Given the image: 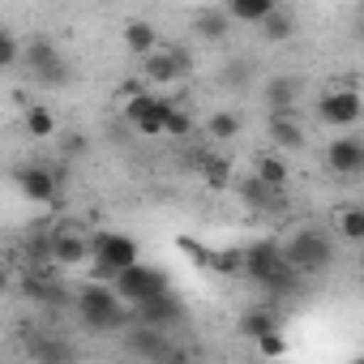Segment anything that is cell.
Masks as SVG:
<instances>
[{
    "label": "cell",
    "mask_w": 364,
    "mask_h": 364,
    "mask_svg": "<svg viewBox=\"0 0 364 364\" xmlns=\"http://www.w3.org/2000/svg\"><path fill=\"white\" fill-rule=\"evenodd\" d=\"M240 274H249L262 291H270L274 300L279 296H291L296 291V283H300V274L287 266V257H283V245H274V240H257V245H249L245 249V270Z\"/></svg>",
    "instance_id": "obj_1"
},
{
    "label": "cell",
    "mask_w": 364,
    "mask_h": 364,
    "mask_svg": "<svg viewBox=\"0 0 364 364\" xmlns=\"http://www.w3.org/2000/svg\"><path fill=\"white\" fill-rule=\"evenodd\" d=\"M77 317H82L95 334L133 326V309H129V304L116 296V287H107V283H86V287L77 291Z\"/></svg>",
    "instance_id": "obj_2"
},
{
    "label": "cell",
    "mask_w": 364,
    "mask_h": 364,
    "mask_svg": "<svg viewBox=\"0 0 364 364\" xmlns=\"http://www.w3.org/2000/svg\"><path fill=\"white\" fill-rule=\"evenodd\" d=\"M283 257H287V266H291L300 279H317V274H326V270L334 266V245H330L326 232L304 228V232H296V236L283 245Z\"/></svg>",
    "instance_id": "obj_3"
},
{
    "label": "cell",
    "mask_w": 364,
    "mask_h": 364,
    "mask_svg": "<svg viewBox=\"0 0 364 364\" xmlns=\"http://www.w3.org/2000/svg\"><path fill=\"white\" fill-rule=\"evenodd\" d=\"M86 257L95 262L99 274L112 279L116 270H124L129 262H137L141 249H137V240L124 236V232H95V236H86Z\"/></svg>",
    "instance_id": "obj_4"
},
{
    "label": "cell",
    "mask_w": 364,
    "mask_h": 364,
    "mask_svg": "<svg viewBox=\"0 0 364 364\" xmlns=\"http://www.w3.org/2000/svg\"><path fill=\"white\" fill-rule=\"evenodd\" d=\"M112 287H116V296L133 309V304H141V300H150V296L167 291V274H163V270H154V266H146V262L137 257V262H129L124 270H116V274H112Z\"/></svg>",
    "instance_id": "obj_5"
},
{
    "label": "cell",
    "mask_w": 364,
    "mask_h": 364,
    "mask_svg": "<svg viewBox=\"0 0 364 364\" xmlns=\"http://www.w3.org/2000/svg\"><path fill=\"white\" fill-rule=\"evenodd\" d=\"M167 112H171V99L167 95H154V90H137V95L124 99V120L141 137H159L163 124H167Z\"/></svg>",
    "instance_id": "obj_6"
},
{
    "label": "cell",
    "mask_w": 364,
    "mask_h": 364,
    "mask_svg": "<svg viewBox=\"0 0 364 364\" xmlns=\"http://www.w3.org/2000/svg\"><path fill=\"white\" fill-rule=\"evenodd\" d=\"M22 65H26V69L35 73V82H43V86H60V82L69 77L65 56H60L56 43H48V39L26 43V48H22Z\"/></svg>",
    "instance_id": "obj_7"
},
{
    "label": "cell",
    "mask_w": 364,
    "mask_h": 364,
    "mask_svg": "<svg viewBox=\"0 0 364 364\" xmlns=\"http://www.w3.org/2000/svg\"><path fill=\"white\" fill-rule=\"evenodd\" d=\"M189 73V56L176 48H154L150 56H141V82L146 86H171Z\"/></svg>",
    "instance_id": "obj_8"
},
{
    "label": "cell",
    "mask_w": 364,
    "mask_h": 364,
    "mask_svg": "<svg viewBox=\"0 0 364 364\" xmlns=\"http://www.w3.org/2000/svg\"><path fill=\"white\" fill-rule=\"evenodd\" d=\"M133 326H137V330L124 334V351H129V355H141V360H180V351L171 347L167 330L146 326V321H133Z\"/></svg>",
    "instance_id": "obj_9"
},
{
    "label": "cell",
    "mask_w": 364,
    "mask_h": 364,
    "mask_svg": "<svg viewBox=\"0 0 364 364\" xmlns=\"http://www.w3.org/2000/svg\"><path fill=\"white\" fill-rule=\"evenodd\" d=\"M317 116H321L326 124H334V129H355L360 116H364V103H360L355 90H343V86H338V90H326V95H321Z\"/></svg>",
    "instance_id": "obj_10"
},
{
    "label": "cell",
    "mask_w": 364,
    "mask_h": 364,
    "mask_svg": "<svg viewBox=\"0 0 364 364\" xmlns=\"http://www.w3.org/2000/svg\"><path fill=\"white\" fill-rule=\"evenodd\" d=\"M133 321H146V326L171 330V326L185 321V304H180V300L171 296V287H167V291H159V296H150V300L133 304Z\"/></svg>",
    "instance_id": "obj_11"
},
{
    "label": "cell",
    "mask_w": 364,
    "mask_h": 364,
    "mask_svg": "<svg viewBox=\"0 0 364 364\" xmlns=\"http://www.w3.org/2000/svg\"><path fill=\"white\" fill-rule=\"evenodd\" d=\"M18 189H22L26 202H56V193H60V176H56L52 167H43V163H31V167L18 171Z\"/></svg>",
    "instance_id": "obj_12"
},
{
    "label": "cell",
    "mask_w": 364,
    "mask_h": 364,
    "mask_svg": "<svg viewBox=\"0 0 364 364\" xmlns=\"http://www.w3.org/2000/svg\"><path fill=\"white\" fill-rule=\"evenodd\" d=\"M326 167H330L334 176H347V180L360 176V171H364V141L351 137V133H347V137H334L330 150H326Z\"/></svg>",
    "instance_id": "obj_13"
},
{
    "label": "cell",
    "mask_w": 364,
    "mask_h": 364,
    "mask_svg": "<svg viewBox=\"0 0 364 364\" xmlns=\"http://www.w3.org/2000/svg\"><path fill=\"white\" fill-rule=\"evenodd\" d=\"M48 262H56V266H82V262H86V236H77L73 228L52 232V240H48Z\"/></svg>",
    "instance_id": "obj_14"
},
{
    "label": "cell",
    "mask_w": 364,
    "mask_h": 364,
    "mask_svg": "<svg viewBox=\"0 0 364 364\" xmlns=\"http://www.w3.org/2000/svg\"><path fill=\"white\" fill-rule=\"evenodd\" d=\"M120 39H124V52H129V56H137V60H141V56H150V52L159 48V31H154L146 18H129V22H124V31H120Z\"/></svg>",
    "instance_id": "obj_15"
},
{
    "label": "cell",
    "mask_w": 364,
    "mask_h": 364,
    "mask_svg": "<svg viewBox=\"0 0 364 364\" xmlns=\"http://www.w3.org/2000/svg\"><path fill=\"white\" fill-rule=\"evenodd\" d=\"M270 141H274L279 150H300V146H304V129H300V120H296V107L270 112Z\"/></svg>",
    "instance_id": "obj_16"
},
{
    "label": "cell",
    "mask_w": 364,
    "mask_h": 364,
    "mask_svg": "<svg viewBox=\"0 0 364 364\" xmlns=\"http://www.w3.org/2000/svg\"><path fill=\"white\" fill-rule=\"evenodd\" d=\"M193 35L206 39V43H223V39L232 35L228 9H198V14H193Z\"/></svg>",
    "instance_id": "obj_17"
},
{
    "label": "cell",
    "mask_w": 364,
    "mask_h": 364,
    "mask_svg": "<svg viewBox=\"0 0 364 364\" xmlns=\"http://www.w3.org/2000/svg\"><path fill=\"white\" fill-rule=\"evenodd\" d=\"M262 95H266L270 112H287V107H296V103H300V77L279 73V77H270V82L262 86Z\"/></svg>",
    "instance_id": "obj_18"
},
{
    "label": "cell",
    "mask_w": 364,
    "mask_h": 364,
    "mask_svg": "<svg viewBox=\"0 0 364 364\" xmlns=\"http://www.w3.org/2000/svg\"><path fill=\"white\" fill-rule=\"evenodd\" d=\"M257 35L266 39V43H287V39H296V14H287V9H270L262 22H257Z\"/></svg>",
    "instance_id": "obj_19"
},
{
    "label": "cell",
    "mask_w": 364,
    "mask_h": 364,
    "mask_svg": "<svg viewBox=\"0 0 364 364\" xmlns=\"http://www.w3.org/2000/svg\"><path fill=\"white\" fill-rule=\"evenodd\" d=\"M236 330H240L245 338H253V343H257L262 334L279 330V317H274V309H270V304H253V309H245V313H240Z\"/></svg>",
    "instance_id": "obj_20"
},
{
    "label": "cell",
    "mask_w": 364,
    "mask_h": 364,
    "mask_svg": "<svg viewBox=\"0 0 364 364\" xmlns=\"http://www.w3.org/2000/svg\"><path fill=\"white\" fill-rule=\"evenodd\" d=\"M22 124H26V133L31 137H52L56 133V112L48 107V103H26V112H22Z\"/></svg>",
    "instance_id": "obj_21"
},
{
    "label": "cell",
    "mask_w": 364,
    "mask_h": 364,
    "mask_svg": "<svg viewBox=\"0 0 364 364\" xmlns=\"http://www.w3.org/2000/svg\"><path fill=\"white\" fill-rule=\"evenodd\" d=\"M274 5H279V0H228L223 9H228V18H232V22L257 26V22H262V18H266V14H270Z\"/></svg>",
    "instance_id": "obj_22"
},
{
    "label": "cell",
    "mask_w": 364,
    "mask_h": 364,
    "mask_svg": "<svg viewBox=\"0 0 364 364\" xmlns=\"http://www.w3.org/2000/svg\"><path fill=\"white\" fill-rule=\"evenodd\" d=\"M240 198H245V206L266 210V206H274V202H279V189H274V185H266V180H257V176H249L245 185H240Z\"/></svg>",
    "instance_id": "obj_23"
},
{
    "label": "cell",
    "mask_w": 364,
    "mask_h": 364,
    "mask_svg": "<svg viewBox=\"0 0 364 364\" xmlns=\"http://www.w3.org/2000/svg\"><path fill=\"white\" fill-rule=\"evenodd\" d=\"M334 228H338V236H343V240L360 245V240H364V210H360V206H347V210H338Z\"/></svg>",
    "instance_id": "obj_24"
},
{
    "label": "cell",
    "mask_w": 364,
    "mask_h": 364,
    "mask_svg": "<svg viewBox=\"0 0 364 364\" xmlns=\"http://www.w3.org/2000/svg\"><path fill=\"white\" fill-rule=\"evenodd\" d=\"M253 176L266 180V185H274V189H283V185H287V163L274 159V154H262V159L253 163Z\"/></svg>",
    "instance_id": "obj_25"
},
{
    "label": "cell",
    "mask_w": 364,
    "mask_h": 364,
    "mask_svg": "<svg viewBox=\"0 0 364 364\" xmlns=\"http://www.w3.org/2000/svg\"><path fill=\"white\" fill-rule=\"evenodd\" d=\"M198 171L206 176V185H210V189H223V185H228V180H232V163H228L223 154H206Z\"/></svg>",
    "instance_id": "obj_26"
},
{
    "label": "cell",
    "mask_w": 364,
    "mask_h": 364,
    "mask_svg": "<svg viewBox=\"0 0 364 364\" xmlns=\"http://www.w3.org/2000/svg\"><path fill=\"white\" fill-rule=\"evenodd\" d=\"M206 133H210L215 141H232V137L240 133V116H236V112H215V116L206 120Z\"/></svg>",
    "instance_id": "obj_27"
},
{
    "label": "cell",
    "mask_w": 364,
    "mask_h": 364,
    "mask_svg": "<svg viewBox=\"0 0 364 364\" xmlns=\"http://www.w3.org/2000/svg\"><path fill=\"white\" fill-rule=\"evenodd\" d=\"M163 133H167V137H189V133H193V112H185V107H176V103H171Z\"/></svg>",
    "instance_id": "obj_28"
},
{
    "label": "cell",
    "mask_w": 364,
    "mask_h": 364,
    "mask_svg": "<svg viewBox=\"0 0 364 364\" xmlns=\"http://www.w3.org/2000/svg\"><path fill=\"white\" fill-rule=\"evenodd\" d=\"M210 266H215L219 274H240V270H245V249H219Z\"/></svg>",
    "instance_id": "obj_29"
},
{
    "label": "cell",
    "mask_w": 364,
    "mask_h": 364,
    "mask_svg": "<svg viewBox=\"0 0 364 364\" xmlns=\"http://www.w3.org/2000/svg\"><path fill=\"white\" fill-rule=\"evenodd\" d=\"M22 60V43L5 31V26H0V73H5V69H14Z\"/></svg>",
    "instance_id": "obj_30"
},
{
    "label": "cell",
    "mask_w": 364,
    "mask_h": 364,
    "mask_svg": "<svg viewBox=\"0 0 364 364\" xmlns=\"http://www.w3.org/2000/svg\"><path fill=\"white\" fill-rule=\"evenodd\" d=\"M249 77H253V65H249V60H232V65L223 69V82H228V86H236V90H245V86H249Z\"/></svg>",
    "instance_id": "obj_31"
},
{
    "label": "cell",
    "mask_w": 364,
    "mask_h": 364,
    "mask_svg": "<svg viewBox=\"0 0 364 364\" xmlns=\"http://www.w3.org/2000/svg\"><path fill=\"white\" fill-rule=\"evenodd\" d=\"M31 355H39V360H69L73 347H65V343H35Z\"/></svg>",
    "instance_id": "obj_32"
},
{
    "label": "cell",
    "mask_w": 364,
    "mask_h": 364,
    "mask_svg": "<svg viewBox=\"0 0 364 364\" xmlns=\"http://www.w3.org/2000/svg\"><path fill=\"white\" fill-rule=\"evenodd\" d=\"M257 347H262V355H283V351H287V343L279 338V330L262 334V338H257Z\"/></svg>",
    "instance_id": "obj_33"
},
{
    "label": "cell",
    "mask_w": 364,
    "mask_h": 364,
    "mask_svg": "<svg viewBox=\"0 0 364 364\" xmlns=\"http://www.w3.org/2000/svg\"><path fill=\"white\" fill-rule=\"evenodd\" d=\"M137 90H146V82H137V77L120 82V99H129V95H137Z\"/></svg>",
    "instance_id": "obj_34"
},
{
    "label": "cell",
    "mask_w": 364,
    "mask_h": 364,
    "mask_svg": "<svg viewBox=\"0 0 364 364\" xmlns=\"http://www.w3.org/2000/svg\"><path fill=\"white\" fill-rule=\"evenodd\" d=\"M5 291H9V270L0 266V296H5Z\"/></svg>",
    "instance_id": "obj_35"
}]
</instances>
